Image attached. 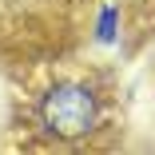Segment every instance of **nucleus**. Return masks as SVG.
<instances>
[{"mask_svg":"<svg viewBox=\"0 0 155 155\" xmlns=\"http://www.w3.org/2000/svg\"><path fill=\"white\" fill-rule=\"evenodd\" d=\"M44 123L56 135H84L96 123V100L84 87H56L44 100Z\"/></svg>","mask_w":155,"mask_h":155,"instance_id":"nucleus-1","label":"nucleus"}]
</instances>
